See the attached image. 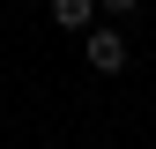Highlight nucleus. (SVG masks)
I'll return each mask as SVG.
<instances>
[{
	"label": "nucleus",
	"mask_w": 156,
	"mask_h": 149,
	"mask_svg": "<svg viewBox=\"0 0 156 149\" xmlns=\"http://www.w3.org/2000/svg\"><path fill=\"white\" fill-rule=\"evenodd\" d=\"M89 15H97V0H52V23L60 30H89Z\"/></svg>",
	"instance_id": "obj_2"
},
{
	"label": "nucleus",
	"mask_w": 156,
	"mask_h": 149,
	"mask_svg": "<svg viewBox=\"0 0 156 149\" xmlns=\"http://www.w3.org/2000/svg\"><path fill=\"white\" fill-rule=\"evenodd\" d=\"M82 52H89V67H97V74H119V67H126V37H119V30H89V37H82Z\"/></svg>",
	"instance_id": "obj_1"
},
{
	"label": "nucleus",
	"mask_w": 156,
	"mask_h": 149,
	"mask_svg": "<svg viewBox=\"0 0 156 149\" xmlns=\"http://www.w3.org/2000/svg\"><path fill=\"white\" fill-rule=\"evenodd\" d=\"M104 8H112V15H134V8H141V0H104Z\"/></svg>",
	"instance_id": "obj_3"
}]
</instances>
